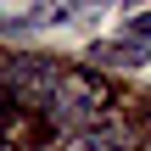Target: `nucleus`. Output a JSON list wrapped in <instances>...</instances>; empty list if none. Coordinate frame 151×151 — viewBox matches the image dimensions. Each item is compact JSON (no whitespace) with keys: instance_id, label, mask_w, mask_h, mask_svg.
Masks as SVG:
<instances>
[{"instance_id":"f257e3e1","label":"nucleus","mask_w":151,"mask_h":151,"mask_svg":"<svg viewBox=\"0 0 151 151\" xmlns=\"http://www.w3.org/2000/svg\"><path fill=\"white\" fill-rule=\"evenodd\" d=\"M106 106H112V84H106L101 73H90V67H62V78H56L45 112H50L56 129L84 134V129H95V123L106 118Z\"/></svg>"},{"instance_id":"f03ea898","label":"nucleus","mask_w":151,"mask_h":151,"mask_svg":"<svg viewBox=\"0 0 151 151\" xmlns=\"http://www.w3.org/2000/svg\"><path fill=\"white\" fill-rule=\"evenodd\" d=\"M62 67L50 56H6L0 62V84H6V106H22V112H45L50 106V90H56Z\"/></svg>"},{"instance_id":"7ed1b4c3","label":"nucleus","mask_w":151,"mask_h":151,"mask_svg":"<svg viewBox=\"0 0 151 151\" xmlns=\"http://www.w3.org/2000/svg\"><path fill=\"white\" fill-rule=\"evenodd\" d=\"M90 56H95V62H106V67H146V62H151V45H123V39H101V45H90Z\"/></svg>"},{"instance_id":"20e7f679","label":"nucleus","mask_w":151,"mask_h":151,"mask_svg":"<svg viewBox=\"0 0 151 151\" xmlns=\"http://www.w3.org/2000/svg\"><path fill=\"white\" fill-rule=\"evenodd\" d=\"M73 151H129V123H95V129H84L78 134V146Z\"/></svg>"},{"instance_id":"39448f33","label":"nucleus","mask_w":151,"mask_h":151,"mask_svg":"<svg viewBox=\"0 0 151 151\" xmlns=\"http://www.w3.org/2000/svg\"><path fill=\"white\" fill-rule=\"evenodd\" d=\"M129 28H134V39H151V11H140V17H134Z\"/></svg>"},{"instance_id":"423d86ee","label":"nucleus","mask_w":151,"mask_h":151,"mask_svg":"<svg viewBox=\"0 0 151 151\" xmlns=\"http://www.w3.org/2000/svg\"><path fill=\"white\" fill-rule=\"evenodd\" d=\"M146 151H151V146H146Z\"/></svg>"}]
</instances>
